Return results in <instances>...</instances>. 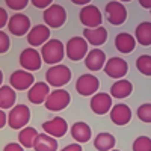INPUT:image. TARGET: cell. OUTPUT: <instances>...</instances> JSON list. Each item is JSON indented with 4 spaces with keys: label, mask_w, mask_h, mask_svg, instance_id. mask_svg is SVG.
Instances as JSON below:
<instances>
[{
    "label": "cell",
    "mask_w": 151,
    "mask_h": 151,
    "mask_svg": "<svg viewBox=\"0 0 151 151\" xmlns=\"http://www.w3.org/2000/svg\"><path fill=\"white\" fill-rule=\"evenodd\" d=\"M64 55H65V48H64V44H62L59 40H48L42 47H41V58H42V62L48 65H58L60 64V60L64 59Z\"/></svg>",
    "instance_id": "6da1fadb"
},
{
    "label": "cell",
    "mask_w": 151,
    "mask_h": 151,
    "mask_svg": "<svg viewBox=\"0 0 151 151\" xmlns=\"http://www.w3.org/2000/svg\"><path fill=\"white\" fill-rule=\"evenodd\" d=\"M71 80V70L64 65V64H58L50 67L45 73V82L48 86H55L56 89H59L60 86L67 85Z\"/></svg>",
    "instance_id": "7a4b0ae2"
},
{
    "label": "cell",
    "mask_w": 151,
    "mask_h": 151,
    "mask_svg": "<svg viewBox=\"0 0 151 151\" xmlns=\"http://www.w3.org/2000/svg\"><path fill=\"white\" fill-rule=\"evenodd\" d=\"M30 121V109L26 104H17L8 113V124L12 130H21L27 127Z\"/></svg>",
    "instance_id": "3957f363"
},
{
    "label": "cell",
    "mask_w": 151,
    "mask_h": 151,
    "mask_svg": "<svg viewBox=\"0 0 151 151\" xmlns=\"http://www.w3.org/2000/svg\"><path fill=\"white\" fill-rule=\"evenodd\" d=\"M65 55L70 60L79 62L88 55V42L83 36H73L65 44Z\"/></svg>",
    "instance_id": "277c9868"
},
{
    "label": "cell",
    "mask_w": 151,
    "mask_h": 151,
    "mask_svg": "<svg viewBox=\"0 0 151 151\" xmlns=\"http://www.w3.org/2000/svg\"><path fill=\"white\" fill-rule=\"evenodd\" d=\"M42 18L45 21V26L50 29H58V27H62L67 21V11L64 6H60L58 3H53L52 6H48L44 14H42Z\"/></svg>",
    "instance_id": "5b68a950"
},
{
    "label": "cell",
    "mask_w": 151,
    "mask_h": 151,
    "mask_svg": "<svg viewBox=\"0 0 151 151\" xmlns=\"http://www.w3.org/2000/svg\"><path fill=\"white\" fill-rule=\"evenodd\" d=\"M79 20L80 23L85 26V29H95L100 27L103 23V15L100 9L95 5H86L80 9V14H79Z\"/></svg>",
    "instance_id": "8992f818"
},
{
    "label": "cell",
    "mask_w": 151,
    "mask_h": 151,
    "mask_svg": "<svg viewBox=\"0 0 151 151\" xmlns=\"http://www.w3.org/2000/svg\"><path fill=\"white\" fill-rule=\"evenodd\" d=\"M20 65L24 71H38L42 65V58L41 53L38 52L36 48L33 47H27L24 48L23 52L20 53Z\"/></svg>",
    "instance_id": "52a82bcc"
},
{
    "label": "cell",
    "mask_w": 151,
    "mask_h": 151,
    "mask_svg": "<svg viewBox=\"0 0 151 151\" xmlns=\"http://www.w3.org/2000/svg\"><path fill=\"white\" fill-rule=\"evenodd\" d=\"M71 101V97L68 94V91L65 89H55L48 94L47 100H45V109L47 110H52V112H59V110H64Z\"/></svg>",
    "instance_id": "ba28073f"
},
{
    "label": "cell",
    "mask_w": 151,
    "mask_h": 151,
    "mask_svg": "<svg viewBox=\"0 0 151 151\" xmlns=\"http://www.w3.org/2000/svg\"><path fill=\"white\" fill-rule=\"evenodd\" d=\"M30 29H32L30 27V18L26 14H23V12H15L12 17H9L8 30L14 36H23V35L29 33Z\"/></svg>",
    "instance_id": "9c48e42d"
},
{
    "label": "cell",
    "mask_w": 151,
    "mask_h": 151,
    "mask_svg": "<svg viewBox=\"0 0 151 151\" xmlns=\"http://www.w3.org/2000/svg\"><path fill=\"white\" fill-rule=\"evenodd\" d=\"M98 88H100V80L94 74H82L76 82V91L82 97H89L97 94Z\"/></svg>",
    "instance_id": "30bf717a"
},
{
    "label": "cell",
    "mask_w": 151,
    "mask_h": 151,
    "mask_svg": "<svg viewBox=\"0 0 151 151\" xmlns=\"http://www.w3.org/2000/svg\"><path fill=\"white\" fill-rule=\"evenodd\" d=\"M106 17L112 26H121L127 20V9L121 2H107L106 3Z\"/></svg>",
    "instance_id": "8fae6325"
},
{
    "label": "cell",
    "mask_w": 151,
    "mask_h": 151,
    "mask_svg": "<svg viewBox=\"0 0 151 151\" xmlns=\"http://www.w3.org/2000/svg\"><path fill=\"white\" fill-rule=\"evenodd\" d=\"M9 83H11L12 89H15V91H26V89H30L32 85L35 83V77H33V74L29 73V71L17 70V71H14L11 74Z\"/></svg>",
    "instance_id": "7c38bea8"
},
{
    "label": "cell",
    "mask_w": 151,
    "mask_h": 151,
    "mask_svg": "<svg viewBox=\"0 0 151 151\" xmlns=\"http://www.w3.org/2000/svg\"><path fill=\"white\" fill-rule=\"evenodd\" d=\"M104 73L112 79H122L129 71V64L122 58H110L104 64Z\"/></svg>",
    "instance_id": "4fadbf2b"
},
{
    "label": "cell",
    "mask_w": 151,
    "mask_h": 151,
    "mask_svg": "<svg viewBox=\"0 0 151 151\" xmlns=\"http://www.w3.org/2000/svg\"><path fill=\"white\" fill-rule=\"evenodd\" d=\"M48 40H50V29L45 24H36L27 33V42L33 48L40 47V45L42 47Z\"/></svg>",
    "instance_id": "5bb4252c"
},
{
    "label": "cell",
    "mask_w": 151,
    "mask_h": 151,
    "mask_svg": "<svg viewBox=\"0 0 151 151\" xmlns=\"http://www.w3.org/2000/svg\"><path fill=\"white\" fill-rule=\"evenodd\" d=\"M42 130L44 133L50 134L52 137H62V136H65V133L68 132V124L64 118H60V116H56L53 119H50V121H45L42 122Z\"/></svg>",
    "instance_id": "9a60e30c"
},
{
    "label": "cell",
    "mask_w": 151,
    "mask_h": 151,
    "mask_svg": "<svg viewBox=\"0 0 151 151\" xmlns=\"http://www.w3.org/2000/svg\"><path fill=\"white\" fill-rule=\"evenodd\" d=\"M91 110L97 115H104V113L110 112L112 109V97L110 94H104V92H97L92 95L91 98Z\"/></svg>",
    "instance_id": "2e32d148"
},
{
    "label": "cell",
    "mask_w": 151,
    "mask_h": 151,
    "mask_svg": "<svg viewBox=\"0 0 151 151\" xmlns=\"http://www.w3.org/2000/svg\"><path fill=\"white\" fill-rule=\"evenodd\" d=\"M48 94H50V86L45 82H36L27 91V98L32 104H41L45 103Z\"/></svg>",
    "instance_id": "e0dca14e"
},
{
    "label": "cell",
    "mask_w": 151,
    "mask_h": 151,
    "mask_svg": "<svg viewBox=\"0 0 151 151\" xmlns=\"http://www.w3.org/2000/svg\"><path fill=\"white\" fill-rule=\"evenodd\" d=\"M106 64V55L103 50L100 48H92L88 52L86 58H85V65L88 70L91 71H100L101 68H104Z\"/></svg>",
    "instance_id": "ac0fdd59"
},
{
    "label": "cell",
    "mask_w": 151,
    "mask_h": 151,
    "mask_svg": "<svg viewBox=\"0 0 151 151\" xmlns=\"http://www.w3.org/2000/svg\"><path fill=\"white\" fill-rule=\"evenodd\" d=\"M110 119L116 125H125L132 119V109L127 104H115L110 109Z\"/></svg>",
    "instance_id": "d6986e66"
},
{
    "label": "cell",
    "mask_w": 151,
    "mask_h": 151,
    "mask_svg": "<svg viewBox=\"0 0 151 151\" xmlns=\"http://www.w3.org/2000/svg\"><path fill=\"white\" fill-rule=\"evenodd\" d=\"M83 38L88 44L94 45V48H97L98 45H103L107 40V30L100 26L95 29H85L83 30Z\"/></svg>",
    "instance_id": "ffe728a7"
},
{
    "label": "cell",
    "mask_w": 151,
    "mask_h": 151,
    "mask_svg": "<svg viewBox=\"0 0 151 151\" xmlns=\"http://www.w3.org/2000/svg\"><path fill=\"white\" fill-rule=\"evenodd\" d=\"M71 136H73V139L77 142V144H85L91 139V136H92V130L91 127L88 125L86 122L83 121H79V122H74L71 125Z\"/></svg>",
    "instance_id": "44dd1931"
},
{
    "label": "cell",
    "mask_w": 151,
    "mask_h": 151,
    "mask_svg": "<svg viewBox=\"0 0 151 151\" xmlns=\"http://www.w3.org/2000/svg\"><path fill=\"white\" fill-rule=\"evenodd\" d=\"M115 47H116V50L119 53L129 55L136 47V40H134L133 35H130L127 32H121L115 36Z\"/></svg>",
    "instance_id": "7402d4cb"
},
{
    "label": "cell",
    "mask_w": 151,
    "mask_h": 151,
    "mask_svg": "<svg viewBox=\"0 0 151 151\" xmlns=\"http://www.w3.org/2000/svg\"><path fill=\"white\" fill-rule=\"evenodd\" d=\"M134 40L136 42H139L142 47L151 45V23L150 21H142L136 26L134 30Z\"/></svg>",
    "instance_id": "603a6c76"
},
{
    "label": "cell",
    "mask_w": 151,
    "mask_h": 151,
    "mask_svg": "<svg viewBox=\"0 0 151 151\" xmlns=\"http://www.w3.org/2000/svg\"><path fill=\"white\" fill-rule=\"evenodd\" d=\"M133 91V85L132 82L129 80H125V79H119L116 80L115 83H113L110 86V97L112 98H125V97H129Z\"/></svg>",
    "instance_id": "cb8c5ba5"
},
{
    "label": "cell",
    "mask_w": 151,
    "mask_h": 151,
    "mask_svg": "<svg viewBox=\"0 0 151 151\" xmlns=\"http://www.w3.org/2000/svg\"><path fill=\"white\" fill-rule=\"evenodd\" d=\"M35 151H56L58 150V141L47 133H40L33 144Z\"/></svg>",
    "instance_id": "d4e9b609"
},
{
    "label": "cell",
    "mask_w": 151,
    "mask_h": 151,
    "mask_svg": "<svg viewBox=\"0 0 151 151\" xmlns=\"http://www.w3.org/2000/svg\"><path fill=\"white\" fill-rule=\"evenodd\" d=\"M115 144H116L115 136L110 133H106V132L98 133L94 139V147L97 151H110V150H113Z\"/></svg>",
    "instance_id": "484cf974"
},
{
    "label": "cell",
    "mask_w": 151,
    "mask_h": 151,
    "mask_svg": "<svg viewBox=\"0 0 151 151\" xmlns=\"http://www.w3.org/2000/svg\"><path fill=\"white\" fill-rule=\"evenodd\" d=\"M15 100H17V94L15 89H12L11 86H0V109L5 110V109H12L15 104Z\"/></svg>",
    "instance_id": "4316f807"
},
{
    "label": "cell",
    "mask_w": 151,
    "mask_h": 151,
    "mask_svg": "<svg viewBox=\"0 0 151 151\" xmlns=\"http://www.w3.org/2000/svg\"><path fill=\"white\" fill-rule=\"evenodd\" d=\"M38 134H40V133L36 132V129L29 127V125H27V127H24V129L20 130V133H18V142H20V145L23 148H33V144L36 141Z\"/></svg>",
    "instance_id": "83f0119b"
},
{
    "label": "cell",
    "mask_w": 151,
    "mask_h": 151,
    "mask_svg": "<svg viewBox=\"0 0 151 151\" xmlns=\"http://www.w3.org/2000/svg\"><path fill=\"white\" fill-rule=\"evenodd\" d=\"M136 68L144 76H151V56L150 55H141L136 59Z\"/></svg>",
    "instance_id": "f1b7e54d"
},
{
    "label": "cell",
    "mask_w": 151,
    "mask_h": 151,
    "mask_svg": "<svg viewBox=\"0 0 151 151\" xmlns=\"http://www.w3.org/2000/svg\"><path fill=\"white\" fill-rule=\"evenodd\" d=\"M133 151H151V139L148 136H139L133 142Z\"/></svg>",
    "instance_id": "f546056e"
},
{
    "label": "cell",
    "mask_w": 151,
    "mask_h": 151,
    "mask_svg": "<svg viewBox=\"0 0 151 151\" xmlns=\"http://www.w3.org/2000/svg\"><path fill=\"white\" fill-rule=\"evenodd\" d=\"M137 118L142 122H151V103H144L137 107Z\"/></svg>",
    "instance_id": "4dcf8cb0"
},
{
    "label": "cell",
    "mask_w": 151,
    "mask_h": 151,
    "mask_svg": "<svg viewBox=\"0 0 151 151\" xmlns=\"http://www.w3.org/2000/svg\"><path fill=\"white\" fill-rule=\"evenodd\" d=\"M27 5H29L27 0H6V6L9 9L17 11V12H20L21 9H24Z\"/></svg>",
    "instance_id": "1f68e13d"
},
{
    "label": "cell",
    "mask_w": 151,
    "mask_h": 151,
    "mask_svg": "<svg viewBox=\"0 0 151 151\" xmlns=\"http://www.w3.org/2000/svg\"><path fill=\"white\" fill-rule=\"evenodd\" d=\"M11 47V41H9V36L8 33H5L3 30H0V55L6 53Z\"/></svg>",
    "instance_id": "d6a6232c"
},
{
    "label": "cell",
    "mask_w": 151,
    "mask_h": 151,
    "mask_svg": "<svg viewBox=\"0 0 151 151\" xmlns=\"http://www.w3.org/2000/svg\"><path fill=\"white\" fill-rule=\"evenodd\" d=\"M35 8H41V9H47L48 6H52L53 5V2H52V0H32V2H30Z\"/></svg>",
    "instance_id": "836d02e7"
},
{
    "label": "cell",
    "mask_w": 151,
    "mask_h": 151,
    "mask_svg": "<svg viewBox=\"0 0 151 151\" xmlns=\"http://www.w3.org/2000/svg\"><path fill=\"white\" fill-rule=\"evenodd\" d=\"M8 21H9V17H8L6 9L0 8V29L5 27V26H8Z\"/></svg>",
    "instance_id": "e575fe53"
},
{
    "label": "cell",
    "mask_w": 151,
    "mask_h": 151,
    "mask_svg": "<svg viewBox=\"0 0 151 151\" xmlns=\"http://www.w3.org/2000/svg\"><path fill=\"white\" fill-rule=\"evenodd\" d=\"M3 151H24V148L20 144H17V142H9V144L5 145Z\"/></svg>",
    "instance_id": "d590c367"
},
{
    "label": "cell",
    "mask_w": 151,
    "mask_h": 151,
    "mask_svg": "<svg viewBox=\"0 0 151 151\" xmlns=\"http://www.w3.org/2000/svg\"><path fill=\"white\" fill-rule=\"evenodd\" d=\"M60 151H82V145L80 144H70V145H67V147H64Z\"/></svg>",
    "instance_id": "8d00e7d4"
},
{
    "label": "cell",
    "mask_w": 151,
    "mask_h": 151,
    "mask_svg": "<svg viewBox=\"0 0 151 151\" xmlns=\"http://www.w3.org/2000/svg\"><path fill=\"white\" fill-rule=\"evenodd\" d=\"M6 122H8V115L5 113V110L0 109V129H3L6 125Z\"/></svg>",
    "instance_id": "74e56055"
},
{
    "label": "cell",
    "mask_w": 151,
    "mask_h": 151,
    "mask_svg": "<svg viewBox=\"0 0 151 151\" xmlns=\"http://www.w3.org/2000/svg\"><path fill=\"white\" fill-rule=\"evenodd\" d=\"M139 5H141L142 8H145V9H150V11H151V0H141Z\"/></svg>",
    "instance_id": "f35d334b"
},
{
    "label": "cell",
    "mask_w": 151,
    "mask_h": 151,
    "mask_svg": "<svg viewBox=\"0 0 151 151\" xmlns=\"http://www.w3.org/2000/svg\"><path fill=\"white\" fill-rule=\"evenodd\" d=\"M73 3H74V5H83V6H86V5H89V0H83V2H79V0H74Z\"/></svg>",
    "instance_id": "ab89813d"
},
{
    "label": "cell",
    "mask_w": 151,
    "mask_h": 151,
    "mask_svg": "<svg viewBox=\"0 0 151 151\" xmlns=\"http://www.w3.org/2000/svg\"><path fill=\"white\" fill-rule=\"evenodd\" d=\"M2 83H3V73L0 70V86H2Z\"/></svg>",
    "instance_id": "60d3db41"
},
{
    "label": "cell",
    "mask_w": 151,
    "mask_h": 151,
    "mask_svg": "<svg viewBox=\"0 0 151 151\" xmlns=\"http://www.w3.org/2000/svg\"><path fill=\"white\" fill-rule=\"evenodd\" d=\"M110 151H119V150H110Z\"/></svg>",
    "instance_id": "b9f144b4"
},
{
    "label": "cell",
    "mask_w": 151,
    "mask_h": 151,
    "mask_svg": "<svg viewBox=\"0 0 151 151\" xmlns=\"http://www.w3.org/2000/svg\"><path fill=\"white\" fill-rule=\"evenodd\" d=\"M150 14H151V11H150Z\"/></svg>",
    "instance_id": "7bdbcfd3"
}]
</instances>
